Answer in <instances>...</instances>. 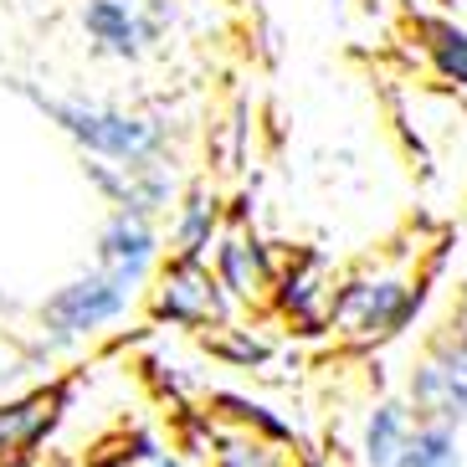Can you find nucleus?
Instances as JSON below:
<instances>
[{"label": "nucleus", "mask_w": 467, "mask_h": 467, "mask_svg": "<svg viewBox=\"0 0 467 467\" xmlns=\"http://www.w3.org/2000/svg\"><path fill=\"white\" fill-rule=\"evenodd\" d=\"M36 103L88 154H103V160H119V165H139V160H154L165 150V129L154 119L109 109V103H83V98H36Z\"/></svg>", "instance_id": "f257e3e1"}, {"label": "nucleus", "mask_w": 467, "mask_h": 467, "mask_svg": "<svg viewBox=\"0 0 467 467\" xmlns=\"http://www.w3.org/2000/svg\"><path fill=\"white\" fill-rule=\"evenodd\" d=\"M134 293H139L134 283H124V277H113V273L98 267V273L78 277V283H67L62 293H52V298L42 303V324L57 339H83V334L113 324L119 314H129Z\"/></svg>", "instance_id": "f03ea898"}, {"label": "nucleus", "mask_w": 467, "mask_h": 467, "mask_svg": "<svg viewBox=\"0 0 467 467\" xmlns=\"http://www.w3.org/2000/svg\"><path fill=\"white\" fill-rule=\"evenodd\" d=\"M416 303H421V293H411V283L375 277V283H349L334 298L329 314L339 318L344 329H355V339H385V334H396L411 318Z\"/></svg>", "instance_id": "7ed1b4c3"}, {"label": "nucleus", "mask_w": 467, "mask_h": 467, "mask_svg": "<svg viewBox=\"0 0 467 467\" xmlns=\"http://www.w3.org/2000/svg\"><path fill=\"white\" fill-rule=\"evenodd\" d=\"M221 283L201 257H175L160 277V293H154V314L170 318V324H221L226 314V298H221Z\"/></svg>", "instance_id": "20e7f679"}, {"label": "nucleus", "mask_w": 467, "mask_h": 467, "mask_svg": "<svg viewBox=\"0 0 467 467\" xmlns=\"http://www.w3.org/2000/svg\"><path fill=\"white\" fill-rule=\"evenodd\" d=\"M411 400L426 421H467V334L447 339L411 375Z\"/></svg>", "instance_id": "39448f33"}, {"label": "nucleus", "mask_w": 467, "mask_h": 467, "mask_svg": "<svg viewBox=\"0 0 467 467\" xmlns=\"http://www.w3.org/2000/svg\"><path fill=\"white\" fill-rule=\"evenodd\" d=\"M154 252H160V236H154L150 216H134V211H113L103 236H98V267L134 283V288L150 277Z\"/></svg>", "instance_id": "423d86ee"}, {"label": "nucleus", "mask_w": 467, "mask_h": 467, "mask_svg": "<svg viewBox=\"0 0 467 467\" xmlns=\"http://www.w3.org/2000/svg\"><path fill=\"white\" fill-rule=\"evenodd\" d=\"M93 185L98 191L113 195V206L119 211H134V216H154V211L170 206V195H175V180L160 160H139V165H93Z\"/></svg>", "instance_id": "0eeeda50"}, {"label": "nucleus", "mask_w": 467, "mask_h": 467, "mask_svg": "<svg viewBox=\"0 0 467 467\" xmlns=\"http://www.w3.org/2000/svg\"><path fill=\"white\" fill-rule=\"evenodd\" d=\"M83 26H88V36H93L103 52H113V57H139L154 36H160V31L150 26V16L129 11L124 0H88L83 5Z\"/></svg>", "instance_id": "6e6552de"}, {"label": "nucleus", "mask_w": 467, "mask_h": 467, "mask_svg": "<svg viewBox=\"0 0 467 467\" xmlns=\"http://www.w3.org/2000/svg\"><path fill=\"white\" fill-rule=\"evenodd\" d=\"M62 400H67V390H36V396H21L11 406H0V467L16 462L26 447L42 441V431L62 411Z\"/></svg>", "instance_id": "1a4fd4ad"}, {"label": "nucleus", "mask_w": 467, "mask_h": 467, "mask_svg": "<svg viewBox=\"0 0 467 467\" xmlns=\"http://www.w3.org/2000/svg\"><path fill=\"white\" fill-rule=\"evenodd\" d=\"M216 277L226 283L232 298H257L267 288V257H262L257 242L232 232V236H221V247H216Z\"/></svg>", "instance_id": "9d476101"}, {"label": "nucleus", "mask_w": 467, "mask_h": 467, "mask_svg": "<svg viewBox=\"0 0 467 467\" xmlns=\"http://www.w3.org/2000/svg\"><path fill=\"white\" fill-rule=\"evenodd\" d=\"M406 441H411V416H406V406H396V400L375 406L370 426H365V462L396 467L400 452H406Z\"/></svg>", "instance_id": "9b49d317"}, {"label": "nucleus", "mask_w": 467, "mask_h": 467, "mask_svg": "<svg viewBox=\"0 0 467 467\" xmlns=\"http://www.w3.org/2000/svg\"><path fill=\"white\" fill-rule=\"evenodd\" d=\"M416 31L426 36V52H431V67L447 78V83L467 88V31L457 21H416Z\"/></svg>", "instance_id": "f8f14e48"}, {"label": "nucleus", "mask_w": 467, "mask_h": 467, "mask_svg": "<svg viewBox=\"0 0 467 467\" xmlns=\"http://www.w3.org/2000/svg\"><path fill=\"white\" fill-rule=\"evenodd\" d=\"M216 221H221L216 195L195 191L175 216V257H206L211 236H216Z\"/></svg>", "instance_id": "ddd939ff"}, {"label": "nucleus", "mask_w": 467, "mask_h": 467, "mask_svg": "<svg viewBox=\"0 0 467 467\" xmlns=\"http://www.w3.org/2000/svg\"><path fill=\"white\" fill-rule=\"evenodd\" d=\"M396 467H462V452H457V431L452 421H421L406 441Z\"/></svg>", "instance_id": "4468645a"}, {"label": "nucleus", "mask_w": 467, "mask_h": 467, "mask_svg": "<svg viewBox=\"0 0 467 467\" xmlns=\"http://www.w3.org/2000/svg\"><path fill=\"white\" fill-rule=\"evenodd\" d=\"M318 298H324V288H314V277H308V273H288V277H283V308H288V314L314 318V303Z\"/></svg>", "instance_id": "2eb2a0df"}, {"label": "nucleus", "mask_w": 467, "mask_h": 467, "mask_svg": "<svg viewBox=\"0 0 467 467\" xmlns=\"http://www.w3.org/2000/svg\"><path fill=\"white\" fill-rule=\"evenodd\" d=\"M221 467H277L273 457H267V447H257V441H236V447H226L221 452Z\"/></svg>", "instance_id": "dca6fc26"}, {"label": "nucleus", "mask_w": 467, "mask_h": 467, "mask_svg": "<svg viewBox=\"0 0 467 467\" xmlns=\"http://www.w3.org/2000/svg\"><path fill=\"white\" fill-rule=\"evenodd\" d=\"M150 467H180L175 457H150Z\"/></svg>", "instance_id": "f3484780"}, {"label": "nucleus", "mask_w": 467, "mask_h": 467, "mask_svg": "<svg viewBox=\"0 0 467 467\" xmlns=\"http://www.w3.org/2000/svg\"><path fill=\"white\" fill-rule=\"evenodd\" d=\"M5 375H11V365H5V355H0V380H5Z\"/></svg>", "instance_id": "a211bd4d"}, {"label": "nucleus", "mask_w": 467, "mask_h": 467, "mask_svg": "<svg viewBox=\"0 0 467 467\" xmlns=\"http://www.w3.org/2000/svg\"><path fill=\"white\" fill-rule=\"evenodd\" d=\"M462 298H467V283H462Z\"/></svg>", "instance_id": "6ab92c4d"}]
</instances>
